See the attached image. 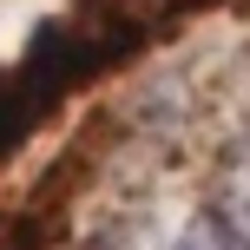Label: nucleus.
I'll list each match as a JSON object with an SVG mask.
<instances>
[{
  "mask_svg": "<svg viewBox=\"0 0 250 250\" xmlns=\"http://www.w3.org/2000/svg\"><path fill=\"white\" fill-rule=\"evenodd\" d=\"M178 250H230V244H224V230L211 224V211H198L185 224V237H178Z\"/></svg>",
  "mask_w": 250,
  "mask_h": 250,
  "instance_id": "nucleus-2",
  "label": "nucleus"
},
{
  "mask_svg": "<svg viewBox=\"0 0 250 250\" xmlns=\"http://www.w3.org/2000/svg\"><path fill=\"white\" fill-rule=\"evenodd\" d=\"M211 224L224 230V244H230V250H250V138L224 158V171H217Z\"/></svg>",
  "mask_w": 250,
  "mask_h": 250,
  "instance_id": "nucleus-1",
  "label": "nucleus"
}]
</instances>
